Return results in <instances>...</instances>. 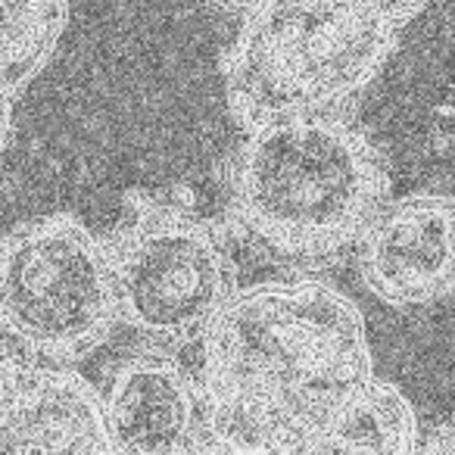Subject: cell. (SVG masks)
Instances as JSON below:
<instances>
[{"label":"cell","instance_id":"9c48e42d","mask_svg":"<svg viewBox=\"0 0 455 455\" xmlns=\"http://www.w3.org/2000/svg\"><path fill=\"white\" fill-rule=\"evenodd\" d=\"M293 455H421V430L409 399L374 378Z\"/></svg>","mask_w":455,"mask_h":455},{"label":"cell","instance_id":"8fae6325","mask_svg":"<svg viewBox=\"0 0 455 455\" xmlns=\"http://www.w3.org/2000/svg\"><path fill=\"white\" fill-rule=\"evenodd\" d=\"M181 455H247V452H241L237 446H231V443H225L221 436H215L206 430V434H203L194 446L184 449Z\"/></svg>","mask_w":455,"mask_h":455},{"label":"cell","instance_id":"8992f818","mask_svg":"<svg viewBox=\"0 0 455 455\" xmlns=\"http://www.w3.org/2000/svg\"><path fill=\"white\" fill-rule=\"evenodd\" d=\"M368 293L393 309L430 306L455 293V196L418 190L387 200L355 243Z\"/></svg>","mask_w":455,"mask_h":455},{"label":"cell","instance_id":"4fadbf2b","mask_svg":"<svg viewBox=\"0 0 455 455\" xmlns=\"http://www.w3.org/2000/svg\"><path fill=\"white\" fill-rule=\"evenodd\" d=\"M215 10H221V13H228V16H250L253 10H259L262 4H268V0H209Z\"/></svg>","mask_w":455,"mask_h":455},{"label":"cell","instance_id":"ba28073f","mask_svg":"<svg viewBox=\"0 0 455 455\" xmlns=\"http://www.w3.org/2000/svg\"><path fill=\"white\" fill-rule=\"evenodd\" d=\"M0 455H109L100 393L76 371L0 355Z\"/></svg>","mask_w":455,"mask_h":455},{"label":"cell","instance_id":"30bf717a","mask_svg":"<svg viewBox=\"0 0 455 455\" xmlns=\"http://www.w3.org/2000/svg\"><path fill=\"white\" fill-rule=\"evenodd\" d=\"M69 26V0H0V82L16 97L41 76Z\"/></svg>","mask_w":455,"mask_h":455},{"label":"cell","instance_id":"6da1fadb","mask_svg":"<svg viewBox=\"0 0 455 455\" xmlns=\"http://www.w3.org/2000/svg\"><path fill=\"white\" fill-rule=\"evenodd\" d=\"M200 353L206 430L247 455H293L374 380L359 306L315 275L241 287Z\"/></svg>","mask_w":455,"mask_h":455},{"label":"cell","instance_id":"5b68a950","mask_svg":"<svg viewBox=\"0 0 455 455\" xmlns=\"http://www.w3.org/2000/svg\"><path fill=\"white\" fill-rule=\"evenodd\" d=\"M122 322L107 237L69 212L20 221L0 237V334L28 355L72 362Z\"/></svg>","mask_w":455,"mask_h":455},{"label":"cell","instance_id":"9a60e30c","mask_svg":"<svg viewBox=\"0 0 455 455\" xmlns=\"http://www.w3.org/2000/svg\"><path fill=\"white\" fill-rule=\"evenodd\" d=\"M7 138H10V132H0V165H4V150H7Z\"/></svg>","mask_w":455,"mask_h":455},{"label":"cell","instance_id":"52a82bcc","mask_svg":"<svg viewBox=\"0 0 455 455\" xmlns=\"http://www.w3.org/2000/svg\"><path fill=\"white\" fill-rule=\"evenodd\" d=\"M100 405L109 455H181L206 434L200 384L169 349L116 362Z\"/></svg>","mask_w":455,"mask_h":455},{"label":"cell","instance_id":"7c38bea8","mask_svg":"<svg viewBox=\"0 0 455 455\" xmlns=\"http://www.w3.org/2000/svg\"><path fill=\"white\" fill-rule=\"evenodd\" d=\"M421 455H455V424L440 427L421 443Z\"/></svg>","mask_w":455,"mask_h":455},{"label":"cell","instance_id":"5bb4252c","mask_svg":"<svg viewBox=\"0 0 455 455\" xmlns=\"http://www.w3.org/2000/svg\"><path fill=\"white\" fill-rule=\"evenodd\" d=\"M13 100H16V94L0 82V132H10V122H13Z\"/></svg>","mask_w":455,"mask_h":455},{"label":"cell","instance_id":"3957f363","mask_svg":"<svg viewBox=\"0 0 455 455\" xmlns=\"http://www.w3.org/2000/svg\"><path fill=\"white\" fill-rule=\"evenodd\" d=\"M427 0H268L221 51L237 125L349 116Z\"/></svg>","mask_w":455,"mask_h":455},{"label":"cell","instance_id":"277c9868","mask_svg":"<svg viewBox=\"0 0 455 455\" xmlns=\"http://www.w3.org/2000/svg\"><path fill=\"white\" fill-rule=\"evenodd\" d=\"M107 250L122 324L156 349L200 343L241 291L225 231L196 212L190 196L132 190Z\"/></svg>","mask_w":455,"mask_h":455},{"label":"cell","instance_id":"7a4b0ae2","mask_svg":"<svg viewBox=\"0 0 455 455\" xmlns=\"http://www.w3.org/2000/svg\"><path fill=\"white\" fill-rule=\"evenodd\" d=\"M390 200L387 159L349 116L250 128L228 163V228L291 268L355 250Z\"/></svg>","mask_w":455,"mask_h":455}]
</instances>
